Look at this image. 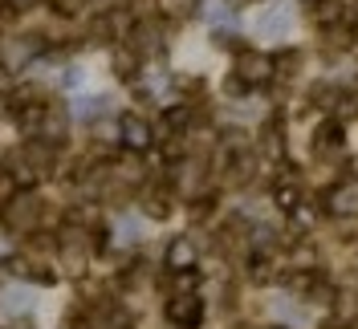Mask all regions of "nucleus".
<instances>
[{
  "label": "nucleus",
  "instance_id": "5",
  "mask_svg": "<svg viewBox=\"0 0 358 329\" xmlns=\"http://www.w3.org/2000/svg\"><path fill=\"white\" fill-rule=\"evenodd\" d=\"M285 21H289V8H285V4H273L265 17H261V29H268V33H281V29H285Z\"/></svg>",
  "mask_w": 358,
  "mask_h": 329
},
{
  "label": "nucleus",
  "instance_id": "2",
  "mask_svg": "<svg viewBox=\"0 0 358 329\" xmlns=\"http://www.w3.org/2000/svg\"><path fill=\"white\" fill-rule=\"evenodd\" d=\"M167 264H171L176 272H183V268H192V264H196V248H192L187 236H179V240L167 248Z\"/></svg>",
  "mask_w": 358,
  "mask_h": 329
},
{
  "label": "nucleus",
  "instance_id": "8",
  "mask_svg": "<svg viewBox=\"0 0 358 329\" xmlns=\"http://www.w3.org/2000/svg\"><path fill=\"white\" fill-rule=\"evenodd\" d=\"M102 110H106V98H86V102L78 106V114H82V118H94V114H102Z\"/></svg>",
  "mask_w": 358,
  "mask_h": 329
},
{
  "label": "nucleus",
  "instance_id": "3",
  "mask_svg": "<svg viewBox=\"0 0 358 329\" xmlns=\"http://www.w3.org/2000/svg\"><path fill=\"white\" fill-rule=\"evenodd\" d=\"M326 207H330L334 216H355L358 212V191L355 187H338L334 196L326 199Z\"/></svg>",
  "mask_w": 358,
  "mask_h": 329
},
{
  "label": "nucleus",
  "instance_id": "1",
  "mask_svg": "<svg viewBox=\"0 0 358 329\" xmlns=\"http://www.w3.org/2000/svg\"><path fill=\"white\" fill-rule=\"evenodd\" d=\"M200 313H203L200 297H171V301H167V317H171L176 326H196Z\"/></svg>",
  "mask_w": 358,
  "mask_h": 329
},
{
  "label": "nucleus",
  "instance_id": "7",
  "mask_svg": "<svg viewBox=\"0 0 358 329\" xmlns=\"http://www.w3.org/2000/svg\"><path fill=\"white\" fill-rule=\"evenodd\" d=\"M277 203H281L285 212H297V203H301V199H297V187H277Z\"/></svg>",
  "mask_w": 358,
  "mask_h": 329
},
{
  "label": "nucleus",
  "instance_id": "6",
  "mask_svg": "<svg viewBox=\"0 0 358 329\" xmlns=\"http://www.w3.org/2000/svg\"><path fill=\"white\" fill-rule=\"evenodd\" d=\"M245 78L248 82H265L268 78V57H245Z\"/></svg>",
  "mask_w": 358,
  "mask_h": 329
},
{
  "label": "nucleus",
  "instance_id": "4",
  "mask_svg": "<svg viewBox=\"0 0 358 329\" xmlns=\"http://www.w3.org/2000/svg\"><path fill=\"white\" fill-rule=\"evenodd\" d=\"M122 142H131L134 151H143V147L151 142V134H147V122L127 114V118H122Z\"/></svg>",
  "mask_w": 358,
  "mask_h": 329
}]
</instances>
